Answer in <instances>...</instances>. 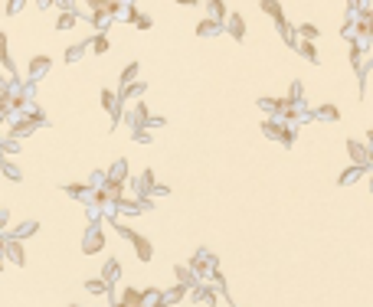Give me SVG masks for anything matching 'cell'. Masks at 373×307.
<instances>
[{
    "label": "cell",
    "mask_w": 373,
    "mask_h": 307,
    "mask_svg": "<svg viewBox=\"0 0 373 307\" xmlns=\"http://www.w3.org/2000/svg\"><path fill=\"white\" fill-rule=\"evenodd\" d=\"M262 134L272 137V141H278V144H285V147H292V144H295V128H292V124H285V121H278V118H268V121L262 124Z\"/></svg>",
    "instance_id": "cell-1"
},
{
    "label": "cell",
    "mask_w": 373,
    "mask_h": 307,
    "mask_svg": "<svg viewBox=\"0 0 373 307\" xmlns=\"http://www.w3.org/2000/svg\"><path fill=\"white\" fill-rule=\"evenodd\" d=\"M347 154H350V164L363 167V170L373 167V147L367 141H354V137H350V141H347Z\"/></svg>",
    "instance_id": "cell-2"
},
{
    "label": "cell",
    "mask_w": 373,
    "mask_h": 307,
    "mask_svg": "<svg viewBox=\"0 0 373 307\" xmlns=\"http://www.w3.org/2000/svg\"><path fill=\"white\" fill-rule=\"evenodd\" d=\"M213 268H216V258H213L210 252H206V248H200V252L190 258V271H193L197 278H206Z\"/></svg>",
    "instance_id": "cell-3"
},
{
    "label": "cell",
    "mask_w": 373,
    "mask_h": 307,
    "mask_svg": "<svg viewBox=\"0 0 373 307\" xmlns=\"http://www.w3.org/2000/svg\"><path fill=\"white\" fill-rule=\"evenodd\" d=\"M128 242H131V245H134V252H137V262H151V258H154V245H151V242L144 239L141 232H134V235H131Z\"/></svg>",
    "instance_id": "cell-4"
},
{
    "label": "cell",
    "mask_w": 373,
    "mask_h": 307,
    "mask_svg": "<svg viewBox=\"0 0 373 307\" xmlns=\"http://www.w3.org/2000/svg\"><path fill=\"white\" fill-rule=\"evenodd\" d=\"M82 248H85L88 255H92V252H102V248H105V232H102V229H88V235H85V242H82Z\"/></svg>",
    "instance_id": "cell-5"
},
{
    "label": "cell",
    "mask_w": 373,
    "mask_h": 307,
    "mask_svg": "<svg viewBox=\"0 0 373 307\" xmlns=\"http://www.w3.org/2000/svg\"><path fill=\"white\" fill-rule=\"evenodd\" d=\"M363 173H367V170H363V167H357V164H350V167H347V170H344V173H341V177H337V183H341V186H354V183H357V180H360V177H363Z\"/></svg>",
    "instance_id": "cell-6"
},
{
    "label": "cell",
    "mask_w": 373,
    "mask_h": 307,
    "mask_svg": "<svg viewBox=\"0 0 373 307\" xmlns=\"http://www.w3.org/2000/svg\"><path fill=\"white\" fill-rule=\"evenodd\" d=\"M121 304L124 307H144V294L137 288H124L121 291Z\"/></svg>",
    "instance_id": "cell-7"
},
{
    "label": "cell",
    "mask_w": 373,
    "mask_h": 307,
    "mask_svg": "<svg viewBox=\"0 0 373 307\" xmlns=\"http://www.w3.org/2000/svg\"><path fill=\"white\" fill-rule=\"evenodd\" d=\"M174 275H177V284H186V288H193V284L200 281V278L190 271V265H177V268H174Z\"/></svg>",
    "instance_id": "cell-8"
},
{
    "label": "cell",
    "mask_w": 373,
    "mask_h": 307,
    "mask_svg": "<svg viewBox=\"0 0 373 307\" xmlns=\"http://www.w3.org/2000/svg\"><path fill=\"white\" fill-rule=\"evenodd\" d=\"M108 180H112V183H128V164H124V160H118V164L108 170Z\"/></svg>",
    "instance_id": "cell-9"
},
{
    "label": "cell",
    "mask_w": 373,
    "mask_h": 307,
    "mask_svg": "<svg viewBox=\"0 0 373 307\" xmlns=\"http://www.w3.org/2000/svg\"><path fill=\"white\" fill-rule=\"evenodd\" d=\"M102 278H105L108 284H115V281L121 278V265L115 262V258H112V262H105V271H102Z\"/></svg>",
    "instance_id": "cell-10"
},
{
    "label": "cell",
    "mask_w": 373,
    "mask_h": 307,
    "mask_svg": "<svg viewBox=\"0 0 373 307\" xmlns=\"http://www.w3.org/2000/svg\"><path fill=\"white\" fill-rule=\"evenodd\" d=\"M186 291H190V288H186V284H177V288H170L167 291V294H164V304H177V301H183V297H186Z\"/></svg>",
    "instance_id": "cell-11"
},
{
    "label": "cell",
    "mask_w": 373,
    "mask_h": 307,
    "mask_svg": "<svg viewBox=\"0 0 373 307\" xmlns=\"http://www.w3.org/2000/svg\"><path fill=\"white\" fill-rule=\"evenodd\" d=\"M85 288H88V294H108L112 284H108L105 278H92V281H85Z\"/></svg>",
    "instance_id": "cell-12"
},
{
    "label": "cell",
    "mask_w": 373,
    "mask_h": 307,
    "mask_svg": "<svg viewBox=\"0 0 373 307\" xmlns=\"http://www.w3.org/2000/svg\"><path fill=\"white\" fill-rule=\"evenodd\" d=\"M210 20L213 23H223L226 20V4L223 0H210Z\"/></svg>",
    "instance_id": "cell-13"
},
{
    "label": "cell",
    "mask_w": 373,
    "mask_h": 307,
    "mask_svg": "<svg viewBox=\"0 0 373 307\" xmlns=\"http://www.w3.org/2000/svg\"><path fill=\"white\" fill-rule=\"evenodd\" d=\"M298 53L305 56L308 62H317V49H314V43H311V39H301V43H298Z\"/></svg>",
    "instance_id": "cell-14"
},
{
    "label": "cell",
    "mask_w": 373,
    "mask_h": 307,
    "mask_svg": "<svg viewBox=\"0 0 373 307\" xmlns=\"http://www.w3.org/2000/svg\"><path fill=\"white\" fill-rule=\"evenodd\" d=\"M229 33H232L236 39H243V36H246V23H243V17H236V13L229 17Z\"/></svg>",
    "instance_id": "cell-15"
},
{
    "label": "cell",
    "mask_w": 373,
    "mask_h": 307,
    "mask_svg": "<svg viewBox=\"0 0 373 307\" xmlns=\"http://www.w3.org/2000/svg\"><path fill=\"white\" fill-rule=\"evenodd\" d=\"M317 118H324V121H337V118H341V111L334 108V105H321V108L314 111Z\"/></svg>",
    "instance_id": "cell-16"
},
{
    "label": "cell",
    "mask_w": 373,
    "mask_h": 307,
    "mask_svg": "<svg viewBox=\"0 0 373 307\" xmlns=\"http://www.w3.org/2000/svg\"><path fill=\"white\" fill-rule=\"evenodd\" d=\"M262 10H265V13H272V17H275V23H278V20H285V17H282L278 0H262Z\"/></svg>",
    "instance_id": "cell-17"
},
{
    "label": "cell",
    "mask_w": 373,
    "mask_h": 307,
    "mask_svg": "<svg viewBox=\"0 0 373 307\" xmlns=\"http://www.w3.org/2000/svg\"><path fill=\"white\" fill-rule=\"evenodd\" d=\"M216 30H219V23H213V20H203V23L197 26L200 36H210V33H216Z\"/></svg>",
    "instance_id": "cell-18"
},
{
    "label": "cell",
    "mask_w": 373,
    "mask_h": 307,
    "mask_svg": "<svg viewBox=\"0 0 373 307\" xmlns=\"http://www.w3.org/2000/svg\"><path fill=\"white\" fill-rule=\"evenodd\" d=\"M137 79V62H131V66L128 69H124V72H121V82H124V85H131V82H134Z\"/></svg>",
    "instance_id": "cell-19"
},
{
    "label": "cell",
    "mask_w": 373,
    "mask_h": 307,
    "mask_svg": "<svg viewBox=\"0 0 373 307\" xmlns=\"http://www.w3.org/2000/svg\"><path fill=\"white\" fill-rule=\"evenodd\" d=\"M298 36H305V39H317V26L301 23V26H298Z\"/></svg>",
    "instance_id": "cell-20"
},
{
    "label": "cell",
    "mask_w": 373,
    "mask_h": 307,
    "mask_svg": "<svg viewBox=\"0 0 373 307\" xmlns=\"http://www.w3.org/2000/svg\"><path fill=\"white\" fill-rule=\"evenodd\" d=\"M46 69H50V59H43V56H39V59H33L30 72H33V75H39V72H46Z\"/></svg>",
    "instance_id": "cell-21"
},
{
    "label": "cell",
    "mask_w": 373,
    "mask_h": 307,
    "mask_svg": "<svg viewBox=\"0 0 373 307\" xmlns=\"http://www.w3.org/2000/svg\"><path fill=\"white\" fill-rule=\"evenodd\" d=\"M7 255H10L17 265H23V252H20V245H13V242H10V245H7Z\"/></svg>",
    "instance_id": "cell-22"
},
{
    "label": "cell",
    "mask_w": 373,
    "mask_h": 307,
    "mask_svg": "<svg viewBox=\"0 0 373 307\" xmlns=\"http://www.w3.org/2000/svg\"><path fill=\"white\" fill-rule=\"evenodd\" d=\"M131 20H134V26H141V30L151 26V17H144V13H131Z\"/></svg>",
    "instance_id": "cell-23"
},
{
    "label": "cell",
    "mask_w": 373,
    "mask_h": 307,
    "mask_svg": "<svg viewBox=\"0 0 373 307\" xmlns=\"http://www.w3.org/2000/svg\"><path fill=\"white\" fill-rule=\"evenodd\" d=\"M92 49H95V53H108V39H105V36H95Z\"/></svg>",
    "instance_id": "cell-24"
},
{
    "label": "cell",
    "mask_w": 373,
    "mask_h": 307,
    "mask_svg": "<svg viewBox=\"0 0 373 307\" xmlns=\"http://www.w3.org/2000/svg\"><path fill=\"white\" fill-rule=\"evenodd\" d=\"M69 26H75V17H72V13H62V20H59V30H69Z\"/></svg>",
    "instance_id": "cell-25"
},
{
    "label": "cell",
    "mask_w": 373,
    "mask_h": 307,
    "mask_svg": "<svg viewBox=\"0 0 373 307\" xmlns=\"http://www.w3.org/2000/svg\"><path fill=\"white\" fill-rule=\"evenodd\" d=\"M288 98H292V101L301 98V82H292V88H288Z\"/></svg>",
    "instance_id": "cell-26"
},
{
    "label": "cell",
    "mask_w": 373,
    "mask_h": 307,
    "mask_svg": "<svg viewBox=\"0 0 373 307\" xmlns=\"http://www.w3.org/2000/svg\"><path fill=\"white\" fill-rule=\"evenodd\" d=\"M134 141H137V144H148V141H151V134H148L144 128H134Z\"/></svg>",
    "instance_id": "cell-27"
},
{
    "label": "cell",
    "mask_w": 373,
    "mask_h": 307,
    "mask_svg": "<svg viewBox=\"0 0 373 307\" xmlns=\"http://www.w3.org/2000/svg\"><path fill=\"white\" fill-rule=\"evenodd\" d=\"M0 59L7 62V39H4V33H0Z\"/></svg>",
    "instance_id": "cell-28"
},
{
    "label": "cell",
    "mask_w": 373,
    "mask_h": 307,
    "mask_svg": "<svg viewBox=\"0 0 373 307\" xmlns=\"http://www.w3.org/2000/svg\"><path fill=\"white\" fill-rule=\"evenodd\" d=\"M177 4H186V7H190V4H197V0H177Z\"/></svg>",
    "instance_id": "cell-29"
},
{
    "label": "cell",
    "mask_w": 373,
    "mask_h": 307,
    "mask_svg": "<svg viewBox=\"0 0 373 307\" xmlns=\"http://www.w3.org/2000/svg\"><path fill=\"white\" fill-rule=\"evenodd\" d=\"M367 173H370V190H373V167H370V170H367Z\"/></svg>",
    "instance_id": "cell-30"
}]
</instances>
